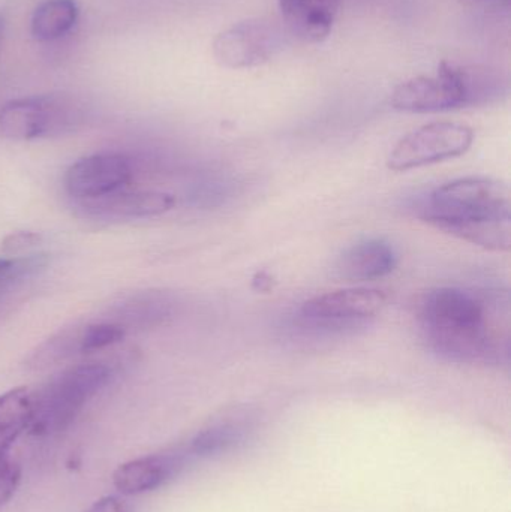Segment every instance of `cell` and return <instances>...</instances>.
I'll return each mask as SVG.
<instances>
[{
	"mask_svg": "<svg viewBox=\"0 0 511 512\" xmlns=\"http://www.w3.org/2000/svg\"><path fill=\"white\" fill-rule=\"evenodd\" d=\"M510 191L488 177H464L435 189L419 216L426 224L488 251L509 252Z\"/></svg>",
	"mask_w": 511,
	"mask_h": 512,
	"instance_id": "1",
	"label": "cell"
},
{
	"mask_svg": "<svg viewBox=\"0 0 511 512\" xmlns=\"http://www.w3.org/2000/svg\"><path fill=\"white\" fill-rule=\"evenodd\" d=\"M420 325L432 351L455 363H500L501 345L488 303L461 288H438L420 304Z\"/></svg>",
	"mask_w": 511,
	"mask_h": 512,
	"instance_id": "2",
	"label": "cell"
},
{
	"mask_svg": "<svg viewBox=\"0 0 511 512\" xmlns=\"http://www.w3.org/2000/svg\"><path fill=\"white\" fill-rule=\"evenodd\" d=\"M500 93V80L492 72L441 63L437 74L399 84L390 104L395 110L408 113H438L488 104Z\"/></svg>",
	"mask_w": 511,
	"mask_h": 512,
	"instance_id": "3",
	"label": "cell"
},
{
	"mask_svg": "<svg viewBox=\"0 0 511 512\" xmlns=\"http://www.w3.org/2000/svg\"><path fill=\"white\" fill-rule=\"evenodd\" d=\"M111 369L101 363L63 370L33 394V435H54L71 426L84 406L110 382Z\"/></svg>",
	"mask_w": 511,
	"mask_h": 512,
	"instance_id": "4",
	"label": "cell"
},
{
	"mask_svg": "<svg viewBox=\"0 0 511 512\" xmlns=\"http://www.w3.org/2000/svg\"><path fill=\"white\" fill-rule=\"evenodd\" d=\"M86 110L65 93L12 99L0 108V137L12 141L71 134L83 126Z\"/></svg>",
	"mask_w": 511,
	"mask_h": 512,
	"instance_id": "5",
	"label": "cell"
},
{
	"mask_svg": "<svg viewBox=\"0 0 511 512\" xmlns=\"http://www.w3.org/2000/svg\"><path fill=\"white\" fill-rule=\"evenodd\" d=\"M386 304V294L378 289L327 292L309 298L300 306L296 324L315 334L345 333L368 324Z\"/></svg>",
	"mask_w": 511,
	"mask_h": 512,
	"instance_id": "6",
	"label": "cell"
},
{
	"mask_svg": "<svg viewBox=\"0 0 511 512\" xmlns=\"http://www.w3.org/2000/svg\"><path fill=\"white\" fill-rule=\"evenodd\" d=\"M474 131L455 122H435L410 132L398 141L387 159L393 171H408L458 158L471 149Z\"/></svg>",
	"mask_w": 511,
	"mask_h": 512,
	"instance_id": "7",
	"label": "cell"
},
{
	"mask_svg": "<svg viewBox=\"0 0 511 512\" xmlns=\"http://www.w3.org/2000/svg\"><path fill=\"white\" fill-rule=\"evenodd\" d=\"M281 47V32L273 24L248 20L219 33L213 42V54L227 68H254L269 62Z\"/></svg>",
	"mask_w": 511,
	"mask_h": 512,
	"instance_id": "8",
	"label": "cell"
},
{
	"mask_svg": "<svg viewBox=\"0 0 511 512\" xmlns=\"http://www.w3.org/2000/svg\"><path fill=\"white\" fill-rule=\"evenodd\" d=\"M134 171L126 156L99 153L75 162L66 171L65 189L77 203L98 200L126 188Z\"/></svg>",
	"mask_w": 511,
	"mask_h": 512,
	"instance_id": "9",
	"label": "cell"
},
{
	"mask_svg": "<svg viewBox=\"0 0 511 512\" xmlns=\"http://www.w3.org/2000/svg\"><path fill=\"white\" fill-rule=\"evenodd\" d=\"M84 212L95 218L120 221V219L156 218L170 212L176 206V198L167 192L150 189H120L98 200L78 203Z\"/></svg>",
	"mask_w": 511,
	"mask_h": 512,
	"instance_id": "10",
	"label": "cell"
},
{
	"mask_svg": "<svg viewBox=\"0 0 511 512\" xmlns=\"http://www.w3.org/2000/svg\"><path fill=\"white\" fill-rule=\"evenodd\" d=\"M189 456L188 451L153 454L123 463L114 471L113 484L125 496L143 495L164 486L176 477Z\"/></svg>",
	"mask_w": 511,
	"mask_h": 512,
	"instance_id": "11",
	"label": "cell"
},
{
	"mask_svg": "<svg viewBox=\"0 0 511 512\" xmlns=\"http://www.w3.org/2000/svg\"><path fill=\"white\" fill-rule=\"evenodd\" d=\"M285 26L305 42H321L332 32L341 0H278Z\"/></svg>",
	"mask_w": 511,
	"mask_h": 512,
	"instance_id": "12",
	"label": "cell"
},
{
	"mask_svg": "<svg viewBox=\"0 0 511 512\" xmlns=\"http://www.w3.org/2000/svg\"><path fill=\"white\" fill-rule=\"evenodd\" d=\"M396 267V254L389 243L380 239L357 243L336 262V274L350 282L380 279Z\"/></svg>",
	"mask_w": 511,
	"mask_h": 512,
	"instance_id": "13",
	"label": "cell"
},
{
	"mask_svg": "<svg viewBox=\"0 0 511 512\" xmlns=\"http://www.w3.org/2000/svg\"><path fill=\"white\" fill-rule=\"evenodd\" d=\"M176 309V301L161 291L143 292L114 307L111 319L126 331L131 328H150L164 324Z\"/></svg>",
	"mask_w": 511,
	"mask_h": 512,
	"instance_id": "14",
	"label": "cell"
},
{
	"mask_svg": "<svg viewBox=\"0 0 511 512\" xmlns=\"http://www.w3.org/2000/svg\"><path fill=\"white\" fill-rule=\"evenodd\" d=\"M33 420V393L27 388H12L0 396V457L30 429Z\"/></svg>",
	"mask_w": 511,
	"mask_h": 512,
	"instance_id": "15",
	"label": "cell"
},
{
	"mask_svg": "<svg viewBox=\"0 0 511 512\" xmlns=\"http://www.w3.org/2000/svg\"><path fill=\"white\" fill-rule=\"evenodd\" d=\"M78 17V6L75 0H45L33 12V38L48 42L62 38L74 27Z\"/></svg>",
	"mask_w": 511,
	"mask_h": 512,
	"instance_id": "16",
	"label": "cell"
},
{
	"mask_svg": "<svg viewBox=\"0 0 511 512\" xmlns=\"http://www.w3.org/2000/svg\"><path fill=\"white\" fill-rule=\"evenodd\" d=\"M242 438V429L236 424L219 423L198 433L188 447L191 457H210L227 451Z\"/></svg>",
	"mask_w": 511,
	"mask_h": 512,
	"instance_id": "17",
	"label": "cell"
},
{
	"mask_svg": "<svg viewBox=\"0 0 511 512\" xmlns=\"http://www.w3.org/2000/svg\"><path fill=\"white\" fill-rule=\"evenodd\" d=\"M126 333L128 331L122 325L110 318L78 325V340H80L78 352L92 354V352L104 351V349L122 342Z\"/></svg>",
	"mask_w": 511,
	"mask_h": 512,
	"instance_id": "18",
	"label": "cell"
},
{
	"mask_svg": "<svg viewBox=\"0 0 511 512\" xmlns=\"http://www.w3.org/2000/svg\"><path fill=\"white\" fill-rule=\"evenodd\" d=\"M20 468L6 457H0V507L11 501L20 484Z\"/></svg>",
	"mask_w": 511,
	"mask_h": 512,
	"instance_id": "19",
	"label": "cell"
},
{
	"mask_svg": "<svg viewBox=\"0 0 511 512\" xmlns=\"http://www.w3.org/2000/svg\"><path fill=\"white\" fill-rule=\"evenodd\" d=\"M41 242V237L35 233H17L12 236L6 237L3 243V251L6 254H18V252L26 251L32 246L38 245Z\"/></svg>",
	"mask_w": 511,
	"mask_h": 512,
	"instance_id": "20",
	"label": "cell"
},
{
	"mask_svg": "<svg viewBox=\"0 0 511 512\" xmlns=\"http://www.w3.org/2000/svg\"><path fill=\"white\" fill-rule=\"evenodd\" d=\"M86 512H128L126 505L116 496L99 499Z\"/></svg>",
	"mask_w": 511,
	"mask_h": 512,
	"instance_id": "21",
	"label": "cell"
},
{
	"mask_svg": "<svg viewBox=\"0 0 511 512\" xmlns=\"http://www.w3.org/2000/svg\"><path fill=\"white\" fill-rule=\"evenodd\" d=\"M12 265H14V262L9 261V259L0 258V276H5L11 270Z\"/></svg>",
	"mask_w": 511,
	"mask_h": 512,
	"instance_id": "22",
	"label": "cell"
},
{
	"mask_svg": "<svg viewBox=\"0 0 511 512\" xmlns=\"http://www.w3.org/2000/svg\"><path fill=\"white\" fill-rule=\"evenodd\" d=\"M3 27H5V21H3V18L0 17V38H2L3 35Z\"/></svg>",
	"mask_w": 511,
	"mask_h": 512,
	"instance_id": "23",
	"label": "cell"
}]
</instances>
